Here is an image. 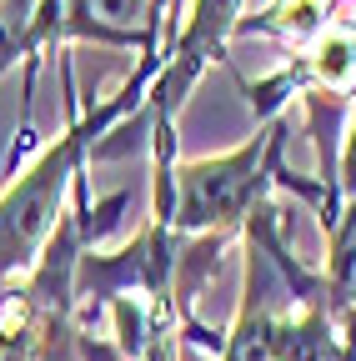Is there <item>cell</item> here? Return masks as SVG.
Segmentation results:
<instances>
[{
	"instance_id": "obj_1",
	"label": "cell",
	"mask_w": 356,
	"mask_h": 361,
	"mask_svg": "<svg viewBox=\"0 0 356 361\" xmlns=\"http://www.w3.org/2000/svg\"><path fill=\"white\" fill-rule=\"evenodd\" d=\"M61 75H66V96H70V130L61 135L56 146L40 151V161L16 180L6 196H0V281H11V276H20V271L40 266V256H46L61 216L70 211L66 206V186H75L85 156L101 146L106 126H116L106 116V106L91 111V116L75 111L70 56H61Z\"/></svg>"
},
{
	"instance_id": "obj_2",
	"label": "cell",
	"mask_w": 356,
	"mask_h": 361,
	"mask_svg": "<svg viewBox=\"0 0 356 361\" xmlns=\"http://www.w3.org/2000/svg\"><path fill=\"white\" fill-rule=\"evenodd\" d=\"M281 146H286V121L276 116L266 130L241 141L226 156H206L176 166V206L171 221L181 236H236L251 221V211L266 201V186L281 180Z\"/></svg>"
},
{
	"instance_id": "obj_3",
	"label": "cell",
	"mask_w": 356,
	"mask_h": 361,
	"mask_svg": "<svg viewBox=\"0 0 356 361\" xmlns=\"http://www.w3.org/2000/svg\"><path fill=\"white\" fill-rule=\"evenodd\" d=\"M241 6L246 0H191L186 6L181 30H176L171 45L161 51V75L146 90V101H151L156 116L176 121V111H181L186 90L201 80V71L216 66V61H226V40L241 25Z\"/></svg>"
},
{
	"instance_id": "obj_4",
	"label": "cell",
	"mask_w": 356,
	"mask_h": 361,
	"mask_svg": "<svg viewBox=\"0 0 356 361\" xmlns=\"http://www.w3.org/2000/svg\"><path fill=\"white\" fill-rule=\"evenodd\" d=\"M346 341L331 322L326 296H311L276 322V361H341Z\"/></svg>"
},
{
	"instance_id": "obj_5",
	"label": "cell",
	"mask_w": 356,
	"mask_h": 361,
	"mask_svg": "<svg viewBox=\"0 0 356 361\" xmlns=\"http://www.w3.org/2000/svg\"><path fill=\"white\" fill-rule=\"evenodd\" d=\"M331 16H336V0H276V6H266L251 20L241 16L236 35H281L296 51H306V45L331 25Z\"/></svg>"
},
{
	"instance_id": "obj_6",
	"label": "cell",
	"mask_w": 356,
	"mask_h": 361,
	"mask_svg": "<svg viewBox=\"0 0 356 361\" xmlns=\"http://www.w3.org/2000/svg\"><path fill=\"white\" fill-rule=\"evenodd\" d=\"M91 11L101 25H111L116 35L141 40L146 56H161V35L151 30V0H91Z\"/></svg>"
},
{
	"instance_id": "obj_7",
	"label": "cell",
	"mask_w": 356,
	"mask_h": 361,
	"mask_svg": "<svg viewBox=\"0 0 356 361\" xmlns=\"http://www.w3.org/2000/svg\"><path fill=\"white\" fill-rule=\"evenodd\" d=\"M356 201V111H351V130H346V151H341V166H336V196L331 206L321 211V226H331L341 216V206Z\"/></svg>"
},
{
	"instance_id": "obj_8",
	"label": "cell",
	"mask_w": 356,
	"mask_h": 361,
	"mask_svg": "<svg viewBox=\"0 0 356 361\" xmlns=\"http://www.w3.org/2000/svg\"><path fill=\"white\" fill-rule=\"evenodd\" d=\"M171 16H176V0H151V30L156 35L171 25Z\"/></svg>"
},
{
	"instance_id": "obj_9",
	"label": "cell",
	"mask_w": 356,
	"mask_h": 361,
	"mask_svg": "<svg viewBox=\"0 0 356 361\" xmlns=\"http://www.w3.org/2000/svg\"><path fill=\"white\" fill-rule=\"evenodd\" d=\"M341 361H356V341H346V356Z\"/></svg>"
}]
</instances>
